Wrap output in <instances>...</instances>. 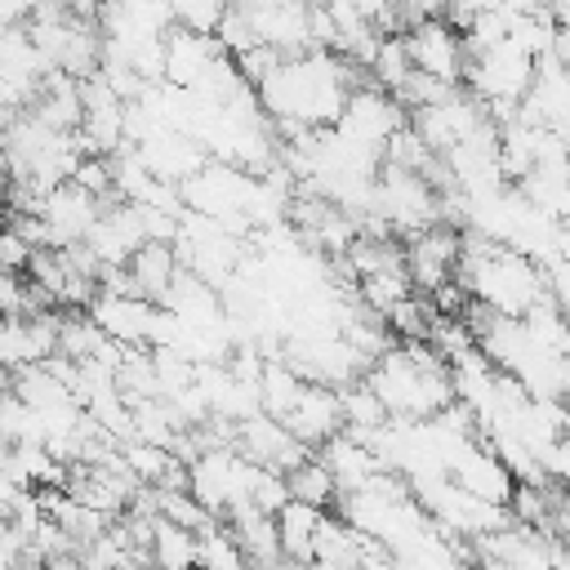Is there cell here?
I'll use <instances>...</instances> for the list:
<instances>
[{
	"instance_id": "obj_1",
	"label": "cell",
	"mask_w": 570,
	"mask_h": 570,
	"mask_svg": "<svg viewBox=\"0 0 570 570\" xmlns=\"http://www.w3.org/2000/svg\"><path fill=\"white\" fill-rule=\"evenodd\" d=\"M356 62H347L334 49H307L285 58L263 85L258 102L276 120V129L289 138L298 129H325L338 125L352 89H356Z\"/></svg>"
},
{
	"instance_id": "obj_2",
	"label": "cell",
	"mask_w": 570,
	"mask_h": 570,
	"mask_svg": "<svg viewBox=\"0 0 570 570\" xmlns=\"http://www.w3.org/2000/svg\"><path fill=\"white\" fill-rule=\"evenodd\" d=\"M365 383L379 392L392 419H432L445 405L459 401L454 392V370L450 361L428 343V338H401L374 365L365 370Z\"/></svg>"
},
{
	"instance_id": "obj_3",
	"label": "cell",
	"mask_w": 570,
	"mask_h": 570,
	"mask_svg": "<svg viewBox=\"0 0 570 570\" xmlns=\"http://www.w3.org/2000/svg\"><path fill=\"white\" fill-rule=\"evenodd\" d=\"M459 281L468 285V294L503 316H525L543 294H548V276L543 263L521 254L517 245H499L490 236L463 240V258H459Z\"/></svg>"
},
{
	"instance_id": "obj_4",
	"label": "cell",
	"mask_w": 570,
	"mask_h": 570,
	"mask_svg": "<svg viewBox=\"0 0 570 570\" xmlns=\"http://www.w3.org/2000/svg\"><path fill=\"white\" fill-rule=\"evenodd\" d=\"M534 80H539V58L512 40L468 58V89L481 102H521L534 89Z\"/></svg>"
},
{
	"instance_id": "obj_5",
	"label": "cell",
	"mask_w": 570,
	"mask_h": 570,
	"mask_svg": "<svg viewBox=\"0 0 570 570\" xmlns=\"http://www.w3.org/2000/svg\"><path fill=\"white\" fill-rule=\"evenodd\" d=\"M405 120H410V116L401 111L396 94H387V89H379V85H356L334 129L347 134V138H356V142H365V147L387 151V138H392Z\"/></svg>"
},
{
	"instance_id": "obj_6",
	"label": "cell",
	"mask_w": 570,
	"mask_h": 570,
	"mask_svg": "<svg viewBox=\"0 0 570 570\" xmlns=\"http://www.w3.org/2000/svg\"><path fill=\"white\" fill-rule=\"evenodd\" d=\"M450 476L463 485V490H472L476 499H485V503H499V508H508L512 503V494H517V472L499 459V450L490 445V441H481V436H472V441H463L459 450H454V459H450Z\"/></svg>"
},
{
	"instance_id": "obj_7",
	"label": "cell",
	"mask_w": 570,
	"mask_h": 570,
	"mask_svg": "<svg viewBox=\"0 0 570 570\" xmlns=\"http://www.w3.org/2000/svg\"><path fill=\"white\" fill-rule=\"evenodd\" d=\"M405 45H410L414 71H428L441 85H459L468 76V40H459V31L445 18H428V22L410 27Z\"/></svg>"
},
{
	"instance_id": "obj_8",
	"label": "cell",
	"mask_w": 570,
	"mask_h": 570,
	"mask_svg": "<svg viewBox=\"0 0 570 570\" xmlns=\"http://www.w3.org/2000/svg\"><path fill=\"white\" fill-rule=\"evenodd\" d=\"M459 258H463V236L454 227H441V223L410 236V245H405V272H410L419 294H432L445 281H454Z\"/></svg>"
},
{
	"instance_id": "obj_9",
	"label": "cell",
	"mask_w": 570,
	"mask_h": 570,
	"mask_svg": "<svg viewBox=\"0 0 570 570\" xmlns=\"http://www.w3.org/2000/svg\"><path fill=\"white\" fill-rule=\"evenodd\" d=\"M156 312H160V303H151L142 294H116V289H102V285L89 303V316L107 330V338H116L125 347H151Z\"/></svg>"
},
{
	"instance_id": "obj_10",
	"label": "cell",
	"mask_w": 570,
	"mask_h": 570,
	"mask_svg": "<svg viewBox=\"0 0 570 570\" xmlns=\"http://www.w3.org/2000/svg\"><path fill=\"white\" fill-rule=\"evenodd\" d=\"M281 423H285L298 441H307L312 450H321L325 441H334V436L347 428V419H343V392L330 387V383H303L294 410H289Z\"/></svg>"
},
{
	"instance_id": "obj_11",
	"label": "cell",
	"mask_w": 570,
	"mask_h": 570,
	"mask_svg": "<svg viewBox=\"0 0 570 570\" xmlns=\"http://www.w3.org/2000/svg\"><path fill=\"white\" fill-rule=\"evenodd\" d=\"M218 58H227L218 36H205V31H191V27H169L165 31V80L169 85L196 89L214 71Z\"/></svg>"
},
{
	"instance_id": "obj_12",
	"label": "cell",
	"mask_w": 570,
	"mask_h": 570,
	"mask_svg": "<svg viewBox=\"0 0 570 570\" xmlns=\"http://www.w3.org/2000/svg\"><path fill=\"white\" fill-rule=\"evenodd\" d=\"M129 276H134V289L142 294V298H151V303H165L169 298V289H174V281L183 276V254H178V245L174 240H147L129 263Z\"/></svg>"
},
{
	"instance_id": "obj_13",
	"label": "cell",
	"mask_w": 570,
	"mask_h": 570,
	"mask_svg": "<svg viewBox=\"0 0 570 570\" xmlns=\"http://www.w3.org/2000/svg\"><path fill=\"white\" fill-rule=\"evenodd\" d=\"M321 459H325L330 472L338 476V490H343V494H347V490H361L370 476L383 472L379 454H374L361 436H352V432H338L334 441H325V445H321ZM343 494H338V499H343Z\"/></svg>"
},
{
	"instance_id": "obj_14",
	"label": "cell",
	"mask_w": 570,
	"mask_h": 570,
	"mask_svg": "<svg viewBox=\"0 0 570 570\" xmlns=\"http://www.w3.org/2000/svg\"><path fill=\"white\" fill-rule=\"evenodd\" d=\"M325 508L303 503V499H285V508L276 512V534H281V552L285 561H316V530H321Z\"/></svg>"
},
{
	"instance_id": "obj_15",
	"label": "cell",
	"mask_w": 570,
	"mask_h": 570,
	"mask_svg": "<svg viewBox=\"0 0 570 570\" xmlns=\"http://www.w3.org/2000/svg\"><path fill=\"white\" fill-rule=\"evenodd\" d=\"M151 566L156 570H200V530H187L169 517H156Z\"/></svg>"
},
{
	"instance_id": "obj_16",
	"label": "cell",
	"mask_w": 570,
	"mask_h": 570,
	"mask_svg": "<svg viewBox=\"0 0 570 570\" xmlns=\"http://www.w3.org/2000/svg\"><path fill=\"white\" fill-rule=\"evenodd\" d=\"M285 481H289V494L294 499H303V503H316V508H334L338 503V476L330 472V463L321 459V450L312 454V459H303L294 472H285Z\"/></svg>"
},
{
	"instance_id": "obj_17",
	"label": "cell",
	"mask_w": 570,
	"mask_h": 570,
	"mask_svg": "<svg viewBox=\"0 0 570 570\" xmlns=\"http://www.w3.org/2000/svg\"><path fill=\"white\" fill-rule=\"evenodd\" d=\"M370 71H374V85H379V89H387V94H396V89L405 85V76L414 71V62H410V45H405V36H383V45H379V53H374V62H370Z\"/></svg>"
},
{
	"instance_id": "obj_18",
	"label": "cell",
	"mask_w": 570,
	"mask_h": 570,
	"mask_svg": "<svg viewBox=\"0 0 570 570\" xmlns=\"http://www.w3.org/2000/svg\"><path fill=\"white\" fill-rule=\"evenodd\" d=\"M169 4H174V22H178V27L218 36V27H223V18L232 13L236 0H169Z\"/></svg>"
},
{
	"instance_id": "obj_19",
	"label": "cell",
	"mask_w": 570,
	"mask_h": 570,
	"mask_svg": "<svg viewBox=\"0 0 570 570\" xmlns=\"http://www.w3.org/2000/svg\"><path fill=\"white\" fill-rule=\"evenodd\" d=\"M49 570H85V561L71 552V557H53V561H49Z\"/></svg>"
}]
</instances>
